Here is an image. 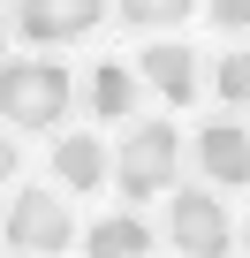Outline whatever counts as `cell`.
Masks as SVG:
<instances>
[{"label":"cell","instance_id":"4fadbf2b","mask_svg":"<svg viewBox=\"0 0 250 258\" xmlns=\"http://www.w3.org/2000/svg\"><path fill=\"white\" fill-rule=\"evenodd\" d=\"M212 23L220 31H250V0H212Z\"/></svg>","mask_w":250,"mask_h":258},{"label":"cell","instance_id":"7a4b0ae2","mask_svg":"<svg viewBox=\"0 0 250 258\" xmlns=\"http://www.w3.org/2000/svg\"><path fill=\"white\" fill-rule=\"evenodd\" d=\"M175 167H182V137L167 121H137L121 137V160H114V182L129 198H152V190H175Z\"/></svg>","mask_w":250,"mask_h":258},{"label":"cell","instance_id":"277c9868","mask_svg":"<svg viewBox=\"0 0 250 258\" xmlns=\"http://www.w3.org/2000/svg\"><path fill=\"white\" fill-rule=\"evenodd\" d=\"M167 243L182 258H227V213L212 190H175V213H167Z\"/></svg>","mask_w":250,"mask_h":258},{"label":"cell","instance_id":"ba28073f","mask_svg":"<svg viewBox=\"0 0 250 258\" xmlns=\"http://www.w3.org/2000/svg\"><path fill=\"white\" fill-rule=\"evenodd\" d=\"M152 84H159V99H197V53H182V46H144V61H137Z\"/></svg>","mask_w":250,"mask_h":258},{"label":"cell","instance_id":"52a82bcc","mask_svg":"<svg viewBox=\"0 0 250 258\" xmlns=\"http://www.w3.org/2000/svg\"><path fill=\"white\" fill-rule=\"evenodd\" d=\"M144 250H152V228H144L137 213L91 220V235H84V258H144Z\"/></svg>","mask_w":250,"mask_h":258},{"label":"cell","instance_id":"3957f363","mask_svg":"<svg viewBox=\"0 0 250 258\" xmlns=\"http://www.w3.org/2000/svg\"><path fill=\"white\" fill-rule=\"evenodd\" d=\"M68 243H76L68 205H61L53 190H16V205H8V250H38V258H53V250H68Z\"/></svg>","mask_w":250,"mask_h":258},{"label":"cell","instance_id":"5b68a950","mask_svg":"<svg viewBox=\"0 0 250 258\" xmlns=\"http://www.w3.org/2000/svg\"><path fill=\"white\" fill-rule=\"evenodd\" d=\"M99 16H106V0H16V31H23V38H38V46L84 38Z\"/></svg>","mask_w":250,"mask_h":258},{"label":"cell","instance_id":"9c48e42d","mask_svg":"<svg viewBox=\"0 0 250 258\" xmlns=\"http://www.w3.org/2000/svg\"><path fill=\"white\" fill-rule=\"evenodd\" d=\"M53 175H61L68 190H99V182H106L99 137H84V129H76V137H61V145H53Z\"/></svg>","mask_w":250,"mask_h":258},{"label":"cell","instance_id":"8fae6325","mask_svg":"<svg viewBox=\"0 0 250 258\" xmlns=\"http://www.w3.org/2000/svg\"><path fill=\"white\" fill-rule=\"evenodd\" d=\"M197 0H121V23L129 31H159V23H182Z\"/></svg>","mask_w":250,"mask_h":258},{"label":"cell","instance_id":"7c38bea8","mask_svg":"<svg viewBox=\"0 0 250 258\" xmlns=\"http://www.w3.org/2000/svg\"><path fill=\"white\" fill-rule=\"evenodd\" d=\"M212 91H220L227 106H242V99H250V53H227V61L212 69Z\"/></svg>","mask_w":250,"mask_h":258},{"label":"cell","instance_id":"6da1fadb","mask_svg":"<svg viewBox=\"0 0 250 258\" xmlns=\"http://www.w3.org/2000/svg\"><path fill=\"white\" fill-rule=\"evenodd\" d=\"M76 84L61 61H8L0 69V114H8V129H53L68 114Z\"/></svg>","mask_w":250,"mask_h":258},{"label":"cell","instance_id":"8992f818","mask_svg":"<svg viewBox=\"0 0 250 258\" xmlns=\"http://www.w3.org/2000/svg\"><path fill=\"white\" fill-rule=\"evenodd\" d=\"M197 160H205L212 182L242 190V182H250V129H242V121H205V129H197Z\"/></svg>","mask_w":250,"mask_h":258},{"label":"cell","instance_id":"5bb4252c","mask_svg":"<svg viewBox=\"0 0 250 258\" xmlns=\"http://www.w3.org/2000/svg\"><path fill=\"white\" fill-rule=\"evenodd\" d=\"M8 258H38V250H8Z\"/></svg>","mask_w":250,"mask_h":258},{"label":"cell","instance_id":"30bf717a","mask_svg":"<svg viewBox=\"0 0 250 258\" xmlns=\"http://www.w3.org/2000/svg\"><path fill=\"white\" fill-rule=\"evenodd\" d=\"M91 114H99V121H121V114H129V69H121V61H99V76H91Z\"/></svg>","mask_w":250,"mask_h":258}]
</instances>
